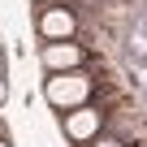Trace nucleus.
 Segmentation results:
<instances>
[{
    "instance_id": "nucleus-7",
    "label": "nucleus",
    "mask_w": 147,
    "mask_h": 147,
    "mask_svg": "<svg viewBox=\"0 0 147 147\" xmlns=\"http://www.w3.org/2000/svg\"><path fill=\"white\" fill-rule=\"evenodd\" d=\"M5 74H9V69H5V56H0V82H5Z\"/></svg>"
},
{
    "instance_id": "nucleus-2",
    "label": "nucleus",
    "mask_w": 147,
    "mask_h": 147,
    "mask_svg": "<svg viewBox=\"0 0 147 147\" xmlns=\"http://www.w3.org/2000/svg\"><path fill=\"white\" fill-rule=\"evenodd\" d=\"M35 35L43 43H65L78 39V13H74L69 0H43L35 9Z\"/></svg>"
},
{
    "instance_id": "nucleus-5",
    "label": "nucleus",
    "mask_w": 147,
    "mask_h": 147,
    "mask_svg": "<svg viewBox=\"0 0 147 147\" xmlns=\"http://www.w3.org/2000/svg\"><path fill=\"white\" fill-rule=\"evenodd\" d=\"M91 147H130V143H121L117 134H108V130H104V134H100V138H95Z\"/></svg>"
},
{
    "instance_id": "nucleus-1",
    "label": "nucleus",
    "mask_w": 147,
    "mask_h": 147,
    "mask_svg": "<svg viewBox=\"0 0 147 147\" xmlns=\"http://www.w3.org/2000/svg\"><path fill=\"white\" fill-rule=\"evenodd\" d=\"M43 100H48L56 113L95 104V78H91L87 69H74V74H48V78H43Z\"/></svg>"
},
{
    "instance_id": "nucleus-6",
    "label": "nucleus",
    "mask_w": 147,
    "mask_h": 147,
    "mask_svg": "<svg viewBox=\"0 0 147 147\" xmlns=\"http://www.w3.org/2000/svg\"><path fill=\"white\" fill-rule=\"evenodd\" d=\"M5 100H9V82H0V108H5Z\"/></svg>"
},
{
    "instance_id": "nucleus-8",
    "label": "nucleus",
    "mask_w": 147,
    "mask_h": 147,
    "mask_svg": "<svg viewBox=\"0 0 147 147\" xmlns=\"http://www.w3.org/2000/svg\"><path fill=\"white\" fill-rule=\"evenodd\" d=\"M0 147H13V143H9V138H5V134H0Z\"/></svg>"
},
{
    "instance_id": "nucleus-4",
    "label": "nucleus",
    "mask_w": 147,
    "mask_h": 147,
    "mask_svg": "<svg viewBox=\"0 0 147 147\" xmlns=\"http://www.w3.org/2000/svg\"><path fill=\"white\" fill-rule=\"evenodd\" d=\"M39 61H43L48 74H74V69H87L91 52L78 39H65V43H43L39 48Z\"/></svg>"
},
{
    "instance_id": "nucleus-3",
    "label": "nucleus",
    "mask_w": 147,
    "mask_h": 147,
    "mask_svg": "<svg viewBox=\"0 0 147 147\" xmlns=\"http://www.w3.org/2000/svg\"><path fill=\"white\" fill-rule=\"evenodd\" d=\"M61 130H65V138H69L74 147H91V143L108 130V117H104L100 104H82V108L61 113Z\"/></svg>"
},
{
    "instance_id": "nucleus-9",
    "label": "nucleus",
    "mask_w": 147,
    "mask_h": 147,
    "mask_svg": "<svg viewBox=\"0 0 147 147\" xmlns=\"http://www.w3.org/2000/svg\"><path fill=\"white\" fill-rule=\"evenodd\" d=\"M0 56H5V43H0Z\"/></svg>"
}]
</instances>
